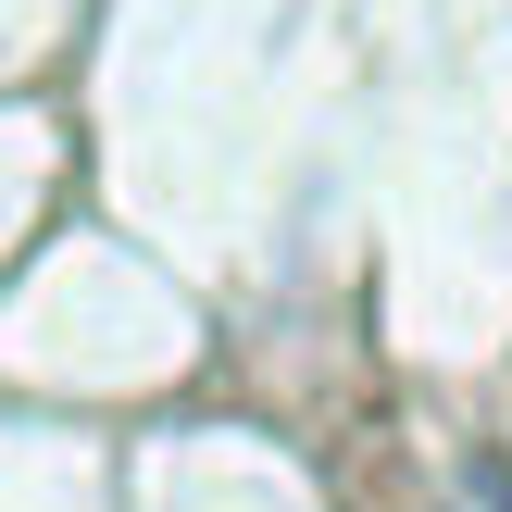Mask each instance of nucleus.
<instances>
[{"label": "nucleus", "instance_id": "1", "mask_svg": "<svg viewBox=\"0 0 512 512\" xmlns=\"http://www.w3.org/2000/svg\"><path fill=\"white\" fill-rule=\"evenodd\" d=\"M475 512H512V463H475Z\"/></svg>", "mask_w": 512, "mask_h": 512}]
</instances>
